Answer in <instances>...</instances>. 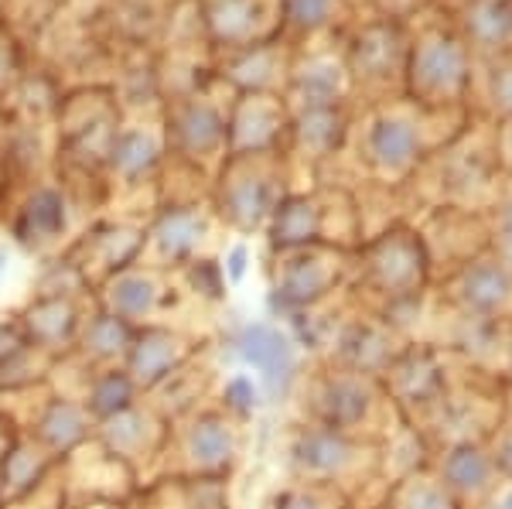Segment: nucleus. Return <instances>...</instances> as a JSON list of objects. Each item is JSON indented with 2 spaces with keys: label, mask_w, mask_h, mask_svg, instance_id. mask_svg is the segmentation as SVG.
I'll list each match as a JSON object with an SVG mask.
<instances>
[{
  "label": "nucleus",
  "mask_w": 512,
  "mask_h": 509,
  "mask_svg": "<svg viewBox=\"0 0 512 509\" xmlns=\"http://www.w3.org/2000/svg\"><path fill=\"white\" fill-rule=\"evenodd\" d=\"M287 469L294 482L332 486L355 503V492L379 482V441L355 438L321 424H294L287 438Z\"/></svg>",
  "instance_id": "f257e3e1"
},
{
  "label": "nucleus",
  "mask_w": 512,
  "mask_h": 509,
  "mask_svg": "<svg viewBox=\"0 0 512 509\" xmlns=\"http://www.w3.org/2000/svg\"><path fill=\"white\" fill-rule=\"evenodd\" d=\"M301 397L308 424H321V428L369 441H376L369 428H379V414L400 417L376 376H362L332 363H321L315 373L304 376ZM379 438H386L383 428H379Z\"/></svg>",
  "instance_id": "f03ea898"
},
{
  "label": "nucleus",
  "mask_w": 512,
  "mask_h": 509,
  "mask_svg": "<svg viewBox=\"0 0 512 509\" xmlns=\"http://www.w3.org/2000/svg\"><path fill=\"white\" fill-rule=\"evenodd\" d=\"M243 458V424L222 407H198L171 421L161 465L171 482L229 479Z\"/></svg>",
  "instance_id": "7ed1b4c3"
},
{
  "label": "nucleus",
  "mask_w": 512,
  "mask_h": 509,
  "mask_svg": "<svg viewBox=\"0 0 512 509\" xmlns=\"http://www.w3.org/2000/svg\"><path fill=\"white\" fill-rule=\"evenodd\" d=\"M352 270L362 291L376 298V315L424 298L427 281H431L424 243L407 226H390L379 236H366L355 253Z\"/></svg>",
  "instance_id": "20e7f679"
},
{
  "label": "nucleus",
  "mask_w": 512,
  "mask_h": 509,
  "mask_svg": "<svg viewBox=\"0 0 512 509\" xmlns=\"http://www.w3.org/2000/svg\"><path fill=\"white\" fill-rule=\"evenodd\" d=\"M287 195L284 151L280 154H229L212 178L209 202L216 216L236 233L267 229L270 216Z\"/></svg>",
  "instance_id": "39448f33"
},
{
  "label": "nucleus",
  "mask_w": 512,
  "mask_h": 509,
  "mask_svg": "<svg viewBox=\"0 0 512 509\" xmlns=\"http://www.w3.org/2000/svg\"><path fill=\"white\" fill-rule=\"evenodd\" d=\"M216 89L219 76H212L209 86L161 110L168 158L202 171L205 178H216L219 164L229 154V103L233 100H219Z\"/></svg>",
  "instance_id": "423d86ee"
},
{
  "label": "nucleus",
  "mask_w": 512,
  "mask_h": 509,
  "mask_svg": "<svg viewBox=\"0 0 512 509\" xmlns=\"http://www.w3.org/2000/svg\"><path fill=\"white\" fill-rule=\"evenodd\" d=\"M451 363V352L437 349L431 342H407L400 349V356L379 376L400 421L414 424L417 431H424L431 424V417L441 410L454 387Z\"/></svg>",
  "instance_id": "0eeeda50"
},
{
  "label": "nucleus",
  "mask_w": 512,
  "mask_h": 509,
  "mask_svg": "<svg viewBox=\"0 0 512 509\" xmlns=\"http://www.w3.org/2000/svg\"><path fill=\"white\" fill-rule=\"evenodd\" d=\"M349 260L352 253L332 243H315V246H301V250L277 253L274 294H270L274 308L287 318L321 308L349 281L352 274Z\"/></svg>",
  "instance_id": "6e6552de"
},
{
  "label": "nucleus",
  "mask_w": 512,
  "mask_h": 509,
  "mask_svg": "<svg viewBox=\"0 0 512 509\" xmlns=\"http://www.w3.org/2000/svg\"><path fill=\"white\" fill-rule=\"evenodd\" d=\"M407 86L417 106L444 110L468 86V48L451 31H424L407 52Z\"/></svg>",
  "instance_id": "1a4fd4ad"
},
{
  "label": "nucleus",
  "mask_w": 512,
  "mask_h": 509,
  "mask_svg": "<svg viewBox=\"0 0 512 509\" xmlns=\"http://www.w3.org/2000/svg\"><path fill=\"white\" fill-rule=\"evenodd\" d=\"M407 335L393 328L376 311H359V315H342L328 325V352L325 363L352 369L362 376H383L386 366L400 356L407 346Z\"/></svg>",
  "instance_id": "9d476101"
},
{
  "label": "nucleus",
  "mask_w": 512,
  "mask_h": 509,
  "mask_svg": "<svg viewBox=\"0 0 512 509\" xmlns=\"http://www.w3.org/2000/svg\"><path fill=\"white\" fill-rule=\"evenodd\" d=\"M212 236V209L205 202L195 205H158V216L144 229L137 264L175 274L192 260L205 257L202 246Z\"/></svg>",
  "instance_id": "9b49d317"
},
{
  "label": "nucleus",
  "mask_w": 512,
  "mask_h": 509,
  "mask_svg": "<svg viewBox=\"0 0 512 509\" xmlns=\"http://www.w3.org/2000/svg\"><path fill=\"white\" fill-rule=\"evenodd\" d=\"M168 161V144H164L161 117H123L117 137L106 154V192H134V188L151 185L158 192L161 168Z\"/></svg>",
  "instance_id": "f8f14e48"
},
{
  "label": "nucleus",
  "mask_w": 512,
  "mask_h": 509,
  "mask_svg": "<svg viewBox=\"0 0 512 509\" xmlns=\"http://www.w3.org/2000/svg\"><path fill=\"white\" fill-rule=\"evenodd\" d=\"M420 113L424 106H379L373 113L362 151L376 175L403 182L410 171L420 168V161L427 158Z\"/></svg>",
  "instance_id": "ddd939ff"
},
{
  "label": "nucleus",
  "mask_w": 512,
  "mask_h": 509,
  "mask_svg": "<svg viewBox=\"0 0 512 509\" xmlns=\"http://www.w3.org/2000/svg\"><path fill=\"white\" fill-rule=\"evenodd\" d=\"M72 212L76 209H72L62 182L48 175L18 192V199L11 205V216H7V233L28 253L62 250L72 226Z\"/></svg>",
  "instance_id": "4468645a"
},
{
  "label": "nucleus",
  "mask_w": 512,
  "mask_h": 509,
  "mask_svg": "<svg viewBox=\"0 0 512 509\" xmlns=\"http://www.w3.org/2000/svg\"><path fill=\"white\" fill-rule=\"evenodd\" d=\"M212 59L280 38V0H195Z\"/></svg>",
  "instance_id": "2eb2a0df"
},
{
  "label": "nucleus",
  "mask_w": 512,
  "mask_h": 509,
  "mask_svg": "<svg viewBox=\"0 0 512 509\" xmlns=\"http://www.w3.org/2000/svg\"><path fill=\"white\" fill-rule=\"evenodd\" d=\"M144 229L147 223H127V219H96L89 223L86 233L79 240H72L62 250V257L82 274V281L89 287L110 281L113 274H120L123 267L137 264L140 246H144Z\"/></svg>",
  "instance_id": "dca6fc26"
},
{
  "label": "nucleus",
  "mask_w": 512,
  "mask_h": 509,
  "mask_svg": "<svg viewBox=\"0 0 512 509\" xmlns=\"http://www.w3.org/2000/svg\"><path fill=\"white\" fill-rule=\"evenodd\" d=\"M93 298L103 311L123 318L134 328L161 325V315L175 301V277L144 264H130L120 274H113L110 281L99 284Z\"/></svg>",
  "instance_id": "f3484780"
},
{
  "label": "nucleus",
  "mask_w": 512,
  "mask_h": 509,
  "mask_svg": "<svg viewBox=\"0 0 512 509\" xmlns=\"http://www.w3.org/2000/svg\"><path fill=\"white\" fill-rule=\"evenodd\" d=\"M233 352L239 363L250 366L260 383V393L280 400L297 383V346L294 335L277 322H246L233 335Z\"/></svg>",
  "instance_id": "a211bd4d"
},
{
  "label": "nucleus",
  "mask_w": 512,
  "mask_h": 509,
  "mask_svg": "<svg viewBox=\"0 0 512 509\" xmlns=\"http://www.w3.org/2000/svg\"><path fill=\"white\" fill-rule=\"evenodd\" d=\"M444 305L478 318H512V270L492 250L478 253L465 267L444 277Z\"/></svg>",
  "instance_id": "6ab92c4d"
},
{
  "label": "nucleus",
  "mask_w": 512,
  "mask_h": 509,
  "mask_svg": "<svg viewBox=\"0 0 512 509\" xmlns=\"http://www.w3.org/2000/svg\"><path fill=\"white\" fill-rule=\"evenodd\" d=\"M168 428L171 424L147 400L144 404L137 400L127 410H120V414L106 417L103 424H96V441L117 462H123L130 472L140 475L144 465L161 462L164 445H168Z\"/></svg>",
  "instance_id": "aec40b11"
},
{
  "label": "nucleus",
  "mask_w": 512,
  "mask_h": 509,
  "mask_svg": "<svg viewBox=\"0 0 512 509\" xmlns=\"http://www.w3.org/2000/svg\"><path fill=\"white\" fill-rule=\"evenodd\" d=\"M287 130H291V110H287L284 96L233 93V103H229V154H280Z\"/></svg>",
  "instance_id": "412c9836"
},
{
  "label": "nucleus",
  "mask_w": 512,
  "mask_h": 509,
  "mask_svg": "<svg viewBox=\"0 0 512 509\" xmlns=\"http://www.w3.org/2000/svg\"><path fill=\"white\" fill-rule=\"evenodd\" d=\"M202 346L195 339H188L185 332L171 325H144L134 328V342L127 349L123 369L130 373V380L137 383L140 393L154 390L161 380H168L178 366H185L188 359L198 356Z\"/></svg>",
  "instance_id": "4be33fe9"
},
{
  "label": "nucleus",
  "mask_w": 512,
  "mask_h": 509,
  "mask_svg": "<svg viewBox=\"0 0 512 509\" xmlns=\"http://www.w3.org/2000/svg\"><path fill=\"white\" fill-rule=\"evenodd\" d=\"M407 38L396 21H373L359 28L349 45V76L362 86H390V79L407 76Z\"/></svg>",
  "instance_id": "5701e85b"
},
{
  "label": "nucleus",
  "mask_w": 512,
  "mask_h": 509,
  "mask_svg": "<svg viewBox=\"0 0 512 509\" xmlns=\"http://www.w3.org/2000/svg\"><path fill=\"white\" fill-rule=\"evenodd\" d=\"M431 465H434L437 479L454 492V499H458L465 509L485 506L502 486L499 472H495V465H492L489 448L478 445V441L434 451Z\"/></svg>",
  "instance_id": "b1692460"
},
{
  "label": "nucleus",
  "mask_w": 512,
  "mask_h": 509,
  "mask_svg": "<svg viewBox=\"0 0 512 509\" xmlns=\"http://www.w3.org/2000/svg\"><path fill=\"white\" fill-rule=\"evenodd\" d=\"M82 301L86 298H38V294H31L28 305L18 311L31 346L45 352L48 359L69 356L79 339V328L86 322Z\"/></svg>",
  "instance_id": "393cba45"
},
{
  "label": "nucleus",
  "mask_w": 512,
  "mask_h": 509,
  "mask_svg": "<svg viewBox=\"0 0 512 509\" xmlns=\"http://www.w3.org/2000/svg\"><path fill=\"white\" fill-rule=\"evenodd\" d=\"M284 41H260L253 48L233 55H219L216 76L226 82L233 93H277L287 86L291 76V55L280 48Z\"/></svg>",
  "instance_id": "a878e982"
},
{
  "label": "nucleus",
  "mask_w": 512,
  "mask_h": 509,
  "mask_svg": "<svg viewBox=\"0 0 512 509\" xmlns=\"http://www.w3.org/2000/svg\"><path fill=\"white\" fill-rule=\"evenodd\" d=\"M24 431L35 434L41 445L62 462L65 455H72L76 448L96 438V421L89 417V410L82 407V400L62 397V393H55L48 387L45 404L38 407V414L31 417V424Z\"/></svg>",
  "instance_id": "bb28decb"
},
{
  "label": "nucleus",
  "mask_w": 512,
  "mask_h": 509,
  "mask_svg": "<svg viewBox=\"0 0 512 509\" xmlns=\"http://www.w3.org/2000/svg\"><path fill=\"white\" fill-rule=\"evenodd\" d=\"M274 253L328 243V205L318 192H287L267 223Z\"/></svg>",
  "instance_id": "cd10ccee"
},
{
  "label": "nucleus",
  "mask_w": 512,
  "mask_h": 509,
  "mask_svg": "<svg viewBox=\"0 0 512 509\" xmlns=\"http://www.w3.org/2000/svg\"><path fill=\"white\" fill-rule=\"evenodd\" d=\"M345 134H349V117H345L342 106H304V110H291L287 141L304 158L328 161L345 144Z\"/></svg>",
  "instance_id": "c85d7f7f"
},
{
  "label": "nucleus",
  "mask_w": 512,
  "mask_h": 509,
  "mask_svg": "<svg viewBox=\"0 0 512 509\" xmlns=\"http://www.w3.org/2000/svg\"><path fill=\"white\" fill-rule=\"evenodd\" d=\"M130 342H134V325H127L123 318L93 305V311H89L86 322L79 328V339H76V346H72V356L82 359V363L93 366V369L123 366Z\"/></svg>",
  "instance_id": "c756f323"
},
{
  "label": "nucleus",
  "mask_w": 512,
  "mask_h": 509,
  "mask_svg": "<svg viewBox=\"0 0 512 509\" xmlns=\"http://www.w3.org/2000/svg\"><path fill=\"white\" fill-rule=\"evenodd\" d=\"M55 469H59V458L41 445L31 431H18L4 455H0V489H4V499L11 503V499L31 492Z\"/></svg>",
  "instance_id": "7c9ffc66"
},
{
  "label": "nucleus",
  "mask_w": 512,
  "mask_h": 509,
  "mask_svg": "<svg viewBox=\"0 0 512 509\" xmlns=\"http://www.w3.org/2000/svg\"><path fill=\"white\" fill-rule=\"evenodd\" d=\"M175 0H110L106 18L113 24V35L127 41V48H147L161 38L164 18Z\"/></svg>",
  "instance_id": "2f4dec72"
},
{
  "label": "nucleus",
  "mask_w": 512,
  "mask_h": 509,
  "mask_svg": "<svg viewBox=\"0 0 512 509\" xmlns=\"http://www.w3.org/2000/svg\"><path fill=\"white\" fill-rule=\"evenodd\" d=\"M140 397H144V393L137 390V383L130 380L127 369L110 366V369H96L93 380L86 383V390H82V407L89 410V417H93L96 424H103L106 417L137 404Z\"/></svg>",
  "instance_id": "473e14b6"
},
{
  "label": "nucleus",
  "mask_w": 512,
  "mask_h": 509,
  "mask_svg": "<svg viewBox=\"0 0 512 509\" xmlns=\"http://www.w3.org/2000/svg\"><path fill=\"white\" fill-rule=\"evenodd\" d=\"M383 509H465L454 499V492L437 479L434 465L403 475L400 482L386 486Z\"/></svg>",
  "instance_id": "72a5a7b5"
},
{
  "label": "nucleus",
  "mask_w": 512,
  "mask_h": 509,
  "mask_svg": "<svg viewBox=\"0 0 512 509\" xmlns=\"http://www.w3.org/2000/svg\"><path fill=\"white\" fill-rule=\"evenodd\" d=\"M468 38L482 48H502L512 38L506 0H472L465 18Z\"/></svg>",
  "instance_id": "f704fd0d"
},
{
  "label": "nucleus",
  "mask_w": 512,
  "mask_h": 509,
  "mask_svg": "<svg viewBox=\"0 0 512 509\" xmlns=\"http://www.w3.org/2000/svg\"><path fill=\"white\" fill-rule=\"evenodd\" d=\"M263 509H355V503L345 496V492H338L332 486H318V482H291V486L277 489Z\"/></svg>",
  "instance_id": "c9c22d12"
},
{
  "label": "nucleus",
  "mask_w": 512,
  "mask_h": 509,
  "mask_svg": "<svg viewBox=\"0 0 512 509\" xmlns=\"http://www.w3.org/2000/svg\"><path fill=\"white\" fill-rule=\"evenodd\" d=\"M335 14V0H280V31L315 35L328 28Z\"/></svg>",
  "instance_id": "e433bc0d"
},
{
  "label": "nucleus",
  "mask_w": 512,
  "mask_h": 509,
  "mask_svg": "<svg viewBox=\"0 0 512 509\" xmlns=\"http://www.w3.org/2000/svg\"><path fill=\"white\" fill-rule=\"evenodd\" d=\"M219 407L229 417H236L239 424H246L260 407V383L250 373H233L219 390Z\"/></svg>",
  "instance_id": "4c0bfd02"
},
{
  "label": "nucleus",
  "mask_w": 512,
  "mask_h": 509,
  "mask_svg": "<svg viewBox=\"0 0 512 509\" xmlns=\"http://www.w3.org/2000/svg\"><path fill=\"white\" fill-rule=\"evenodd\" d=\"M175 274L181 277V281H192V294L198 301L216 305V301L226 298V274H222V267L212 257H198V260H192V264L175 270Z\"/></svg>",
  "instance_id": "58836bf2"
},
{
  "label": "nucleus",
  "mask_w": 512,
  "mask_h": 509,
  "mask_svg": "<svg viewBox=\"0 0 512 509\" xmlns=\"http://www.w3.org/2000/svg\"><path fill=\"white\" fill-rule=\"evenodd\" d=\"M24 59H21V45L18 35L0 21V103H7V96L14 93V86L24 76Z\"/></svg>",
  "instance_id": "ea45409f"
},
{
  "label": "nucleus",
  "mask_w": 512,
  "mask_h": 509,
  "mask_svg": "<svg viewBox=\"0 0 512 509\" xmlns=\"http://www.w3.org/2000/svg\"><path fill=\"white\" fill-rule=\"evenodd\" d=\"M485 448H489L492 465H495V472H499V479L512 482V414L502 417L499 428H495L489 434V441H485Z\"/></svg>",
  "instance_id": "a19ab883"
},
{
  "label": "nucleus",
  "mask_w": 512,
  "mask_h": 509,
  "mask_svg": "<svg viewBox=\"0 0 512 509\" xmlns=\"http://www.w3.org/2000/svg\"><path fill=\"white\" fill-rule=\"evenodd\" d=\"M246 264H250V250L246 243H236L233 250L226 253V264H222V274H226V284H239L246 277Z\"/></svg>",
  "instance_id": "79ce46f5"
},
{
  "label": "nucleus",
  "mask_w": 512,
  "mask_h": 509,
  "mask_svg": "<svg viewBox=\"0 0 512 509\" xmlns=\"http://www.w3.org/2000/svg\"><path fill=\"white\" fill-rule=\"evenodd\" d=\"M492 96H495V106H499L506 117H512V65H502V69L495 72Z\"/></svg>",
  "instance_id": "37998d69"
},
{
  "label": "nucleus",
  "mask_w": 512,
  "mask_h": 509,
  "mask_svg": "<svg viewBox=\"0 0 512 509\" xmlns=\"http://www.w3.org/2000/svg\"><path fill=\"white\" fill-rule=\"evenodd\" d=\"M18 431H24V428H21L18 421H14L11 414H7L4 407H0V455H4L7 445H11V441H14V434H18Z\"/></svg>",
  "instance_id": "c03bdc74"
},
{
  "label": "nucleus",
  "mask_w": 512,
  "mask_h": 509,
  "mask_svg": "<svg viewBox=\"0 0 512 509\" xmlns=\"http://www.w3.org/2000/svg\"><path fill=\"white\" fill-rule=\"evenodd\" d=\"M495 158H499V164H506V168L512 171V120L506 123V130H502L499 144H495Z\"/></svg>",
  "instance_id": "a18cd8bd"
},
{
  "label": "nucleus",
  "mask_w": 512,
  "mask_h": 509,
  "mask_svg": "<svg viewBox=\"0 0 512 509\" xmlns=\"http://www.w3.org/2000/svg\"><path fill=\"white\" fill-rule=\"evenodd\" d=\"M485 509H512V482H506V486H499V492L485 503Z\"/></svg>",
  "instance_id": "49530a36"
},
{
  "label": "nucleus",
  "mask_w": 512,
  "mask_h": 509,
  "mask_svg": "<svg viewBox=\"0 0 512 509\" xmlns=\"http://www.w3.org/2000/svg\"><path fill=\"white\" fill-rule=\"evenodd\" d=\"M502 404H506V414H512V380L502 383Z\"/></svg>",
  "instance_id": "de8ad7c7"
},
{
  "label": "nucleus",
  "mask_w": 512,
  "mask_h": 509,
  "mask_svg": "<svg viewBox=\"0 0 512 509\" xmlns=\"http://www.w3.org/2000/svg\"><path fill=\"white\" fill-rule=\"evenodd\" d=\"M506 7H509V28H512V0H506Z\"/></svg>",
  "instance_id": "09e8293b"
},
{
  "label": "nucleus",
  "mask_w": 512,
  "mask_h": 509,
  "mask_svg": "<svg viewBox=\"0 0 512 509\" xmlns=\"http://www.w3.org/2000/svg\"><path fill=\"white\" fill-rule=\"evenodd\" d=\"M4 117H7V110H4V103H0V123H4Z\"/></svg>",
  "instance_id": "8fccbe9b"
},
{
  "label": "nucleus",
  "mask_w": 512,
  "mask_h": 509,
  "mask_svg": "<svg viewBox=\"0 0 512 509\" xmlns=\"http://www.w3.org/2000/svg\"><path fill=\"white\" fill-rule=\"evenodd\" d=\"M4 503H7V499H4V489H0V509H4Z\"/></svg>",
  "instance_id": "3c124183"
},
{
  "label": "nucleus",
  "mask_w": 512,
  "mask_h": 509,
  "mask_svg": "<svg viewBox=\"0 0 512 509\" xmlns=\"http://www.w3.org/2000/svg\"><path fill=\"white\" fill-rule=\"evenodd\" d=\"M4 4H7V0H0V14H4Z\"/></svg>",
  "instance_id": "603ef678"
}]
</instances>
